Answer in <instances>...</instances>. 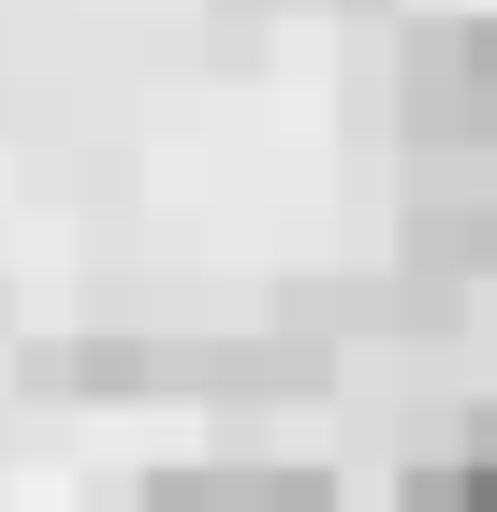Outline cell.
I'll return each instance as SVG.
<instances>
[{
    "instance_id": "1",
    "label": "cell",
    "mask_w": 497,
    "mask_h": 512,
    "mask_svg": "<svg viewBox=\"0 0 497 512\" xmlns=\"http://www.w3.org/2000/svg\"><path fill=\"white\" fill-rule=\"evenodd\" d=\"M132 512H337L322 469H161Z\"/></svg>"
},
{
    "instance_id": "2",
    "label": "cell",
    "mask_w": 497,
    "mask_h": 512,
    "mask_svg": "<svg viewBox=\"0 0 497 512\" xmlns=\"http://www.w3.org/2000/svg\"><path fill=\"white\" fill-rule=\"evenodd\" d=\"M395 512H497V410H468V439L424 454V469L395 483Z\"/></svg>"
}]
</instances>
